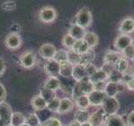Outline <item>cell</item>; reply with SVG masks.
Masks as SVG:
<instances>
[{
  "label": "cell",
  "mask_w": 134,
  "mask_h": 126,
  "mask_svg": "<svg viewBox=\"0 0 134 126\" xmlns=\"http://www.w3.org/2000/svg\"><path fill=\"white\" fill-rule=\"evenodd\" d=\"M107 95L105 92H98V91H92L88 95V98L90 101V104L91 106H102L104 100L107 98Z\"/></svg>",
  "instance_id": "cell-8"
},
{
  "label": "cell",
  "mask_w": 134,
  "mask_h": 126,
  "mask_svg": "<svg viewBox=\"0 0 134 126\" xmlns=\"http://www.w3.org/2000/svg\"><path fill=\"white\" fill-rule=\"evenodd\" d=\"M11 107L7 103H0V126H6L10 124L12 116Z\"/></svg>",
  "instance_id": "cell-5"
},
{
  "label": "cell",
  "mask_w": 134,
  "mask_h": 126,
  "mask_svg": "<svg viewBox=\"0 0 134 126\" xmlns=\"http://www.w3.org/2000/svg\"><path fill=\"white\" fill-rule=\"evenodd\" d=\"M31 105L34 109H35L37 111H41L44 110V108L47 107V103L45 102L44 99L42 97L38 94L34 96L31 99Z\"/></svg>",
  "instance_id": "cell-22"
},
{
  "label": "cell",
  "mask_w": 134,
  "mask_h": 126,
  "mask_svg": "<svg viewBox=\"0 0 134 126\" xmlns=\"http://www.w3.org/2000/svg\"><path fill=\"white\" fill-rule=\"evenodd\" d=\"M60 98L55 96L51 101L47 103L46 108L52 113H57L59 111V108H60Z\"/></svg>",
  "instance_id": "cell-31"
},
{
  "label": "cell",
  "mask_w": 134,
  "mask_h": 126,
  "mask_svg": "<svg viewBox=\"0 0 134 126\" xmlns=\"http://www.w3.org/2000/svg\"><path fill=\"white\" fill-rule=\"evenodd\" d=\"M26 121V117H25L22 113L14 112L12 113L10 124L14 126H21L22 124H25Z\"/></svg>",
  "instance_id": "cell-27"
},
{
  "label": "cell",
  "mask_w": 134,
  "mask_h": 126,
  "mask_svg": "<svg viewBox=\"0 0 134 126\" xmlns=\"http://www.w3.org/2000/svg\"><path fill=\"white\" fill-rule=\"evenodd\" d=\"M56 48L52 44H44L40 46V48L39 50V53L40 55V56L46 60H51L54 58V55L56 52Z\"/></svg>",
  "instance_id": "cell-9"
},
{
  "label": "cell",
  "mask_w": 134,
  "mask_h": 126,
  "mask_svg": "<svg viewBox=\"0 0 134 126\" xmlns=\"http://www.w3.org/2000/svg\"><path fill=\"white\" fill-rule=\"evenodd\" d=\"M21 126H29V124H27L26 123H25V124H22V125H21Z\"/></svg>",
  "instance_id": "cell-51"
},
{
  "label": "cell",
  "mask_w": 134,
  "mask_h": 126,
  "mask_svg": "<svg viewBox=\"0 0 134 126\" xmlns=\"http://www.w3.org/2000/svg\"><path fill=\"white\" fill-rule=\"evenodd\" d=\"M123 89H124V84L122 82H107L105 92H106L107 97H116L119 92L123 91Z\"/></svg>",
  "instance_id": "cell-10"
},
{
  "label": "cell",
  "mask_w": 134,
  "mask_h": 126,
  "mask_svg": "<svg viewBox=\"0 0 134 126\" xmlns=\"http://www.w3.org/2000/svg\"><path fill=\"white\" fill-rule=\"evenodd\" d=\"M128 68H129V63L127 59L124 58L123 56L121 57L116 64V70L123 75L127 72Z\"/></svg>",
  "instance_id": "cell-29"
},
{
  "label": "cell",
  "mask_w": 134,
  "mask_h": 126,
  "mask_svg": "<svg viewBox=\"0 0 134 126\" xmlns=\"http://www.w3.org/2000/svg\"><path fill=\"white\" fill-rule=\"evenodd\" d=\"M60 64L55 61L54 59L48 60L44 64V71L45 73L49 77H59L60 76Z\"/></svg>",
  "instance_id": "cell-6"
},
{
  "label": "cell",
  "mask_w": 134,
  "mask_h": 126,
  "mask_svg": "<svg viewBox=\"0 0 134 126\" xmlns=\"http://www.w3.org/2000/svg\"><path fill=\"white\" fill-rule=\"evenodd\" d=\"M73 68H74V66L72 64H70L68 61L60 63V76L61 77H65V78L72 77Z\"/></svg>",
  "instance_id": "cell-23"
},
{
  "label": "cell",
  "mask_w": 134,
  "mask_h": 126,
  "mask_svg": "<svg viewBox=\"0 0 134 126\" xmlns=\"http://www.w3.org/2000/svg\"><path fill=\"white\" fill-rule=\"evenodd\" d=\"M39 18L41 22L43 23H52L57 18V12L55 8H54L51 6H45L40 9L39 13Z\"/></svg>",
  "instance_id": "cell-3"
},
{
  "label": "cell",
  "mask_w": 134,
  "mask_h": 126,
  "mask_svg": "<svg viewBox=\"0 0 134 126\" xmlns=\"http://www.w3.org/2000/svg\"><path fill=\"white\" fill-rule=\"evenodd\" d=\"M5 70H6V62L3 58L0 57V77L4 73Z\"/></svg>",
  "instance_id": "cell-46"
},
{
  "label": "cell",
  "mask_w": 134,
  "mask_h": 126,
  "mask_svg": "<svg viewBox=\"0 0 134 126\" xmlns=\"http://www.w3.org/2000/svg\"><path fill=\"white\" fill-rule=\"evenodd\" d=\"M75 101V104L79 108V109L87 110V108L91 106L89 98H88V95H82L81 97H79Z\"/></svg>",
  "instance_id": "cell-30"
},
{
  "label": "cell",
  "mask_w": 134,
  "mask_h": 126,
  "mask_svg": "<svg viewBox=\"0 0 134 126\" xmlns=\"http://www.w3.org/2000/svg\"><path fill=\"white\" fill-rule=\"evenodd\" d=\"M74 108V103L70 98H63L60 99V108L58 113H67L72 111Z\"/></svg>",
  "instance_id": "cell-19"
},
{
  "label": "cell",
  "mask_w": 134,
  "mask_h": 126,
  "mask_svg": "<svg viewBox=\"0 0 134 126\" xmlns=\"http://www.w3.org/2000/svg\"><path fill=\"white\" fill-rule=\"evenodd\" d=\"M106 117H107L106 113H104L102 108H100L90 115V119L88 122L92 126H102L107 119Z\"/></svg>",
  "instance_id": "cell-12"
},
{
  "label": "cell",
  "mask_w": 134,
  "mask_h": 126,
  "mask_svg": "<svg viewBox=\"0 0 134 126\" xmlns=\"http://www.w3.org/2000/svg\"><path fill=\"white\" fill-rule=\"evenodd\" d=\"M127 126H134V110H132L131 113H129L127 115Z\"/></svg>",
  "instance_id": "cell-45"
},
{
  "label": "cell",
  "mask_w": 134,
  "mask_h": 126,
  "mask_svg": "<svg viewBox=\"0 0 134 126\" xmlns=\"http://www.w3.org/2000/svg\"><path fill=\"white\" fill-rule=\"evenodd\" d=\"M83 92L84 95H89L92 91H94V86L93 83L91 82L90 78L86 77L85 78H83L81 81L77 82Z\"/></svg>",
  "instance_id": "cell-20"
},
{
  "label": "cell",
  "mask_w": 134,
  "mask_h": 126,
  "mask_svg": "<svg viewBox=\"0 0 134 126\" xmlns=\"http://www.w3.org/2000/svg\"><path fill=\"white\" fill-rule=\"evenodd\" d=\"M5 45L10 50L19 49L22 45V39L18 33H10L5 39Z\"/></svg>",
  "instance_id": "cell-7"
},
{
  "label": "cell",
  "mask_w": 134,
  "mask_h": 126,
  "mask_svg": "<svg viewBox=\"0 0 134 126\" xmlns=\"http://www.w3.org/2000/svg\"><path fill=\"white\" fill-rule=\"evenodd\" d=\"M132 63H133V66H134V57L132 59Z\"/></svg>",
  "instance_id": "cell-52"
},
{
  "label": "cell",
  "mask_w": 134,
  "mask_h": 126,
  "mask_svg": "<svg viewBox=\"0 0 134 126\" xmlns=\"http://www.w3.org/2000/svg\"><path fill=\"white\" fill-rule=\"evenodd\" d=\"M40 126H47V124H46L45 123H42Z\"/></svg>",
  "instance_id": "cell-50"
},
{
  "label": "cell",
  "mask_w": 134,
  "mask_h": 126,
  "mask_svg": "<svg viewBox=\"0 0 134 126\" xmlns=\"http://www.w3.org/2000/svg\"><path fill=\"white\" fill-rule=\"evenodd\" d=\"M119 108V101L117 100L116 97H107V98L104 100L102 105V110L106 113L107 116L116 114V112L118 111Z\"/></svg>",
  "instance_id": "cell-2"
},
{
  "label": "cell",
  "mask_w": 134,
  "mask_h": 126,
  "mask_svg": "<svg viewBox=\"0 0 134 126\" xmlns=\"http://www.w3.org/2000/svg\"><path fill=\"white\" fill-rule=\"evenodd\" d=\"M67 58H68V50L61 49V50H56L55 55H54L53 59L60 64V63L67 61Z\"/></svg>",
  "instance_id": "cell-32"
},
{
  "label": "cell",
  "mask_w": 134,
  "mask_h": 126,
  "mask_svg": "<svg viewBox=\"0 0 134 126\" xmlns=\"http://www.w3.org/2000/svg\"><path fill=\"white\" fill-rule=\"evenodd\" d=\"M122 57L120 52L114 51V50H109L104 56V63H107V64H112L116 65V62L118 61Z\"/></svg>",
  "instance_id": "cell-18"
},
{
  "label": "cell",
  "mask_w": 134,
  "mask_h": 126,
  "mask_svg": "<svg viewBox=\"0 0 134 126\" xmlns=\"http://www.w3.org/2000/svg\"><path fill=\"white\" fill-rule=\"evenodd\" d=\"M35 55L32 51H26L20 56V64L24 68L30 69L35 65Z\"/></svg>",
  "instance_id": "cell-11"
},
{
  "label": "cell",
  "mask_w": 134,
  "mask_h": 126,
  "mask_svg": "<svg viewBox=\"0 0 134 126\" xmlns=\"http://www.w3.org/2000/svg\"><path fill=\"white\" fill-rule=\"evenodd\" d=\"M67 61L70 62V64H72L73 66L80 65V64H81V56L72 50H69Z\"/></svg>",
  "instance_id": "cell-28"
},
{
  "label": "cell",
  "mask_w": 134,
  "mask_h": 126,
  "mask_svg": "<svg viewBox=\"0 0 134 126\" xmlns=\"http://www.w3.org/2000/svg\"><path fill=\"white\" fill-rule=\"evenodd\" d=\"M87 77L86 71V67L85 65L80 64L74 66L73 68V73H72V78L75 82H79Z\"/></svg>",
  "instance_id": "cell-17"
},
{
  "label": "cell",
  "mask_w": 134,
  "mask_h": 126,
  "mask_svg": "<svg viewBox=\"0 0 134 126\" xmlns=\"http://www.w3.org/2000/svg\"><path fill=\"white\" fill-rule=\"evenodd\" d=\"M105 72H106L108 77L110 76L113 71L116 70V65H112V64H107V63H104L102 65V66L100 67Z\"/></svg>",
  "instance_id": "cell-41"
},
{
  "label": "cell",
  "mask_w": 134,
  "mask_h": 126,
  "mask_svg": "<svg viewBox=\"0 0 134 126\" xmlns=\"http://www.w3.org/2000/svg\"><path fill=\"white\" fill-rule=\"evenodd\" d=\"M127 73L131 77H134V66H133L132 67H131V68H130V70L127 71Z\"/></svg>",
  "instance_id": "cell-48"
},
{
  "label": "cell",
  "mask_w": 134,
  "mask_h": 126,
  "mask_svg": "<svg viewBox=\"0 0 134 126\" xmlns=\"http://www.w3.org/2000/svg\"><path fill=\"white\" fill-rule=\"evenodd\" d=\"M5 98H6V89L3 84L0 82V103L4 102Z\"/></svg>",
  "instance_id": "cell-43"
},
{
  "label": "cell",
  "mask_w": 134,
  "mask_h": 126,
  "mask_svg": "<svg viewBox=\"0 0 134 126\" xmlns=\"http://www.w3.org/2000/svg\"><path fill=\"white\" fill-rule=\"evenodd\" d=\"M71 50H74V51H75L76 53H78L79 55H81V56H83V55L86 54L88 51H89L91 48L85 40H81L75 41V43Z\"/></svg>",
  "instance_id": "cell-21"
},
{
  "label": "cell",
  "mask_w": 134,
  "mask_h": 126,
  "mask_svg": "<svg viewBox=\"0 0 134 126\" xmlns=\"http://www.w3.org/2000/svg\"><path fill=\"white\" fill-rule=\"evenodd\" d=\"M1 8L5 11H13L16 8V3L13 1H7L2 3Z\"/></svg>",
  "instance_id": "cell-37"
},
{
  "label": "cell",
  "mask_w": 134,
  "mask_h": 126,
  "mask_svg": "<svg viewBox=\"0 0 134 126\" xmlns=\"http://www.w3.org/2000/svg\"><path fill=\"white\" fill-rule=\"evenodd\" d=\"M44 123L47 124V126H62L61 121L55 117H50Z\"/></svg>",
  "instance_id": "cell-38"
},
{
  "label": "cell",
  "mask_w": 134,
  "mask_h": 126,
  "mask_svg": "<svg viewBox=\"0 0 134 126\" xmlns=\"http://www.w3.org/2000/svg\"><path fill=\"white\" fill-rule=\"evenodd\" d=\"M94 56H95V54L93 52V50H92V49H91L86 54L81 56V64L86 65L88 63H91L92 60L94 59Z\"/></svg>",
  "instance_id": "cell-36"
},
{
  "label": "cell",
  "mask_w": 134,
  "mask_h": 126,
  "mask_svg": "<svg viewBox=\"0 0 134 126\" xmlns=\"http://www.w3.org/2000/svg\"><path fill=\"white\" fill-rule=\"evenodd\" d=\"M25 117H26L25 123L29 124V126H40L42 124L40 119L36 113H30V114H29L28 116H25Z\"/></svg>",
  "instance_id": "cell-33"
},
{
  "label": "cell",
  "mask_w": 134,
  "mask_h": 126,
  "mask_svg": "<svg viewBox=\"0 0 134 126\" xmlns=\"http://www.w3.org/2000/svg\"><path fill=\"white\" fill-rule=\"evenodd\" d=\"M108 81H102V82H98L93 83L94 86V91H98V92H105L106 90V87Z\"/></svg>",
  "instance_id": "cell-40"
},
{
  "label": "cell",
  "mask_w": 134,
  "mask_h": 126,
  "mask_svg": "<svg viewBox=\"0 0 134 126\" xmlns=\"http://www.w3.org/2000/svg\"><path fill=\"white\" fill-rule=\"evenodd\" d=\"M81 126H92L89 122H86V123H84V124H81Z\"/></svg>",
  "instance_id": "cell-49"
},
{
  "label": "cell",
  "mask_w": 134,
  "mask_h": 126,
  "mask_svg": "<svg viewBox=\"0 0 134 126\" xmlns=\"http://www.w3.org/2000/svg\"><path fill=\"white\" fill-rule=\"evenodd\" d=\"M86 32V29L79 26L76 24H73L70 27L68 34H70L75 40H83Z\"/></svg>",
  "instance_id": "cell-14"
},
{
  "label": "cell",
  "mask_w": 134,
  "mask_h": 126,
  "mask_svg": "<svg viewBox=\"0 0 134 126\" xmlns=\"http://www.w3.org/2000/svg\"><path fill=\"white\" fill-rule=\"evenodd\" d=\"M119 31L124 35H130L134 32V19L127 17L124 19L120 24Z\"/></svg>",
  "instance_id": "cell-13"
},
{
  "label": "cell",
  "mask_w": 134,
  "mask_h": 126,
  "mask_svg": "<svg viewBox=\"0 0 134 126\" xmlns=\"http://www.w3.org/2000/svg\"><path fill=\"white\" fill-rule=\"evenodd\" d=\"M60 87L61 84L60 78H58L57 77H49L45 80L44 84V87L53 92H56L57 90L60 89Z\"/></svg>",
  "instance_id": "cell-16"
},
{
  "label": "cell",
  "mask_w": 134,
  "mask_h": 126,
  "mask_svg": "<svg viewBox=\"0 0 134 126\" xmlns=\"http://www.w3.org/2000/svg\"><path fill=\"white\" fill-rule=\"evenodd\" d=\"M89 78L92 83H95V82H102V81H108L109 77L102 68H98L96 70V72L93 75H91Z\"/></svg>",
  "instance_id": "cell-25"
},
{
  "label": "cell",
  "mask_w": 134,
  "mask_h": 126,
  "mask_svg": "<svg viewBox=\"0 0 134 126\" xmlns=\"http://www.w3.org/2000/svg\"><path fill=\"white\" fill-rule=\"evenodd\" d=\"M133 44L132 38L129 35H124V34H121L116 38L114 40V48L118 52H122L124 50L128 48L130 45Z\"/></svg>",
  "instance_id": "cell-4"
},
{
  "label": "cell",
  "mask_w": 134,
  "mask_h": 126,
  "mask_svg": "<svg viewBox=\"0 0 134 126\" xmlns=\"http://www.w3.org/2000/svg\"><path fill=\"white\" fill-rule=\"evenodd\" d=\"M83 40H85L88 45L90 46V48L92 49L96 47L99 43V38L98 35L96 33L91 32V31H86L85 35H84Z\"/></svg>",
  "instance_id": "cell-24"
},
{
  "label": "cell",
  "mask_w": 134,
  "mask_h": 126,
  "mask_svg": "<svg viewBox=\"0 0 134 126\" xmlns=\"http://www.w3.org/2000/svg\"><path fill=\"white\" fill-rule=\"evenodd\" d=\"M105 126H127L122 117L118 114L107 116L105 120Z\"/></svg>",
  "instance_id": "cell-15"
},
{
  "label": "cell",
  "mask_w": 134,
  "mask_h": 126,
  "mask_svg": "<svg viewBox=\"0 0 134 126\" xmlns=\"http://www.w3.org/2000/svg\"><path fill=\"white\" fill-rule=\"evenodd\" d=\"M126 87L130 91H134V77L130 78L128 81H127L125 83Z\"/></svg>",
  "instance_id": "cell-44"
},
{
  "label": "cell",
  "mask_w": 134,
  "mask_h": 126,
  "mask_svg": "<svg viewBox=\"0 0 134 126\" xmlns=\"http://www.w3.org/2000/svg\"><path fill=\"white\" fill-rule=\"evenodd\" d=\"M92 22V14L89 8H81L75 15V24L84 29L88 28Z\"/></svg>",
  "instance_id": "cell-1"
},
{
  "label": "cell",
  "mask_w": 134,
  "mask_h": 126,
  "mask_svg": "<svg viewBox=\"0 0 134 126\" xmlns=\"http://www.w3.org/2000/svg\"><path fill=\"white\" fill-rule=\"evenodd\" d=\"M81 124H80L79 122H77L76 120H72L71 122H70V123L67 124V126H81Z\"/></svg>",
  "instance_id": "cell-47"
},
{
  "label": "cell",
  "mask_w": 134,
  "mask_h": 126,
  "mask_svg": "<svg viewBox=\"0 0 134 126\" xmlns=\"http://www.w3.org/2000/svg\"><path fill=\"white\" fill-rule=\"evenodd\" d=\"M122 55H123V57L127 59H132L134 57V47H133V45H130L128 48L126 49L124 51H122Z\"/></svg>",
  "instance_id": "cell-39"
},
{
  "label": "cell",
  "mask_w": 134,
  "mask_h": 126,
  "mask_svg": "<svg viewBox=\"0 0 134 126\" xmlns=\"http://www.w3.org/2000/svg\"><path fill=\"white\" fill-rule=\"evenodd\" d=\"M75 41H76V40H75L74 38L70 35V34L67 33V34H65V35H64V37H63L62 44H63V45H64L65 48L69 49V50H71L73 46H74Z\"/></svg>",
  "instance_id": "cell-35"
},
{
  "label": "cell",
  "mask_w": 134,
  "mask_h": 126,
  "mask_svg": "<svg viewBox=\"0 0 134 126\" xmlns=\"http://www.w3.org/2000/svg\"><path fill=\"white\" fill-rule=\"evenodd\" d=\"M90 113L87 110H84V109H78L77 111L75 112L74 118L75 120L79 122L80 124H84L89 121L90 119Z\"/></svg>",
  "instance_id": "cell-26"
},
{
  "label": "cell",
  "mask_w": 134,
  "mask_h": 126,
  "mask_svg": "<svg viewBox=\"0 0 134 126\" xmlns=\"http://www.w3.org/2000/svg\"><path fill=\"white\" fill-rule=\"evenodd\" d=\"M40 95L44 99V101L46 103H49V101H51L54 97H55V92L50 91V90L47 89V88L43 87L40 89Z\"/></svg>",
  "instance_id": "cell-34"
},
{
  "label": "cell",
  "mask_w": 134,
  "mask_h": 126,
  "mask_svg": "<svg viewBox=\"0 0 134 126\" xmlns=\"http://www.w3.org/2000/svg\"><path fill=\"white\" fill-rule=\"evenodd\" d=\"M6 126H14V125H12L11 124H8V125H6Z\"/></svg>",
  "instance_id": "cell-53"
},
{
  "label": "cell",
  "mask_w": 134,
  "mask_h": 126,
  "mask_svg": "<svg viewBox=\"0 0 134 126\" xmlns=\"http://www.w3.org/2000/svg\"><path fill=\"white\" fill-rule=\"evenodd\" d=\"M85 67H86V75L88 77H90L91 75H93L96 70L98 68H96V66L94 64H92V63H88V64L85 65Z\"/></svg>",
  "instance_id": "cell-42"
}]
</instances>
